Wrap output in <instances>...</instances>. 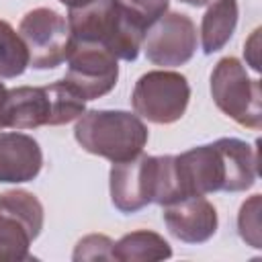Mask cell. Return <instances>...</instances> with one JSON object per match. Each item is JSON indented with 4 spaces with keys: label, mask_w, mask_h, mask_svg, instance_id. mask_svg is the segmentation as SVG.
<instances>
[{
    "label": "cell",
    "mask_w": 262,
    "mask_h": 262,
    "mask_svg": "<svg viewBox=\"0 0 262 262\" xmlns=\"http://www.w3.org/2000/svg\"><path fill=\"white\" fill-rule=\"evenodd\" d=\"M172 256L170 244L147 229H139L133 233L123 235L113 246V260L119 262H154V260H166Z\"/></svg>",
    "instance_id": "cell-16"
},
{
    "label": "cell",
    "mask_w": 262,
    "mask_h": 262,
    "mask_svg": "<svg viewBox=\"0 0 262 262\" xmlns=\"http://www.w3.org/2000/svg\"><path fill=\"white\" fill-rule=\"evenodd\" d=\"M43 229V205L27 190L0 194V262L29 260V246Z\"/></svg>",
    "instance_id": "cell-4"
},
{
    "label": "cell",
    "mask_w": 262,
    "mask_h": 262,
    "mask_svg": "<svg viewBox=\"0 0 262 262\" xmlns=\"http://www.w3.org/2000/svg\"><path fill=\"white\" fill-rule=\"evenodd\" d=\"M59 2H61V4H66V6L70 8V6H74V4H78V2H82V0H59Z\"/></svg>",
    "instance_id": "cell-25"
},
{
    "label": "cell",
    "mask_w": 262,
    "mask_h": 262,
    "mask_svg": "<svg viewBox=\"0 0 262 262\" xmlns=\"http://www.w3.org/2000/svg\"><path fill=\"white\" fill-rule=\"evenodd\" d=\"M237 25V0H215L201 23V43L207 55L225 47Z\"/></svg>",
    "instance_id": "cell-15"
},
{
    "label": "cell",
    "mask_w": 262,
    "mask_h": 262,
    "mask_svg": "<svg viewBox=\"0 0 262 262\" xmlns=\"http://www.w3.org/2000/svg\"><path fill=\"white\" fill-rule=\"evenodd\" d=\"M113 246L115 242L102 233H90L82 237L76 244L74 250V260L84 262V260H113Z\"/></svg>",
    "instance_id": "cell-20"
},
{
    "label": "cell",
    "mask_w": 262,
    "mask_h": 262,
    "mask_svg": "<svg viewBox=\"0 0 262 262\" xmlns=\"http://www.w3.org/2000/svg\"><path fill=\"white\" fill-rule=\"evenodd\" d=\"M29 66V51L20 35L0 20V78H16Z\"/></svg>",
    "instance_id": "cell-18"
},
{
    "label": "cell",
    "mask_w": 262,
    "mask_h": 262,
    "mask_svg": "<svg viewBox=\"0 0 262 262\" xmlns=\"http://www.w3.org/2000/svg\"><path fill=\"white\" fill-rule=\"evenodd\" d=\"M141 47L145 51V57L156 66H182L194 55L196 49L194 23L180 12L162 14L147 27Z\"/></svg>",
    "instance_id": "cell-8"
},
{
    "label": "cell",
    "mask_w": 262,
    "mask_h": 262,
    "mask_svg": "<svg viewBox=\"0 0 262 262\" xmlns=\"http://www.w3.org/2000/svg\"><path fill=\"white\" fill-rule=\"evenodd\" d=\"M6 94H8V90L0 82V129H4V100H6Z\"/></svg>",
    "instance_id": "cell-23"
},
{
    "label": "cell",
    "mask_w": 262,
    "mask_h": 262,
    "mask_svg": "<svg viewBox=\"0 0 262 262\" xmlns=\"http://www.w3.org/2000/svg\"><path fill=\"white\" fill-rule=\"evenodd\" d=\"M156 156H135L111 168V201L121 213H135L154 203Z\"/></svg>",
    "instance_id": "cell-9"
},
{
    "label": "cell",
    "mask_w": 262,
    "mask_h": 262,
    "mask_svg": "<svg viewBox=\"0 0 262 262\" xmlns=\"http://www.w3.org/2000/svg\"><path fill=\"white\" fill-rule=\"evenodd\" d=\"M180 2H186V4H190V6H205V4L211 2V0H180Z\"/></svg>",
    "instance_id": "cell-24"
},
{
    "label": "cell",
    "mask_w": 262,
    "mask_h": 262,
    "mask_svg": "<svg viewBox=\"0 0 262 262\" xmlns=\"http://www.w3.org/2000/svg\"><path fill=\"white\" fill-rule=\"evenodd\" d=\"M68 27L74 43L102 45L117 59L125 61L137 57L147 31L117 0H82L70 6Z\"/></svg>",
    "instance_id": "cell-1"
},
{
    "label": "cell",
    "mask_w": 262,
    "mask_h": 262,
    "mask_svg": "<svg viewBox=\"0 0 262 262\" xmlns=\"http://www.w3.org/2000/svg\"><path fill=\"white\" fill-rule=\"evenodd\" d=\"M176 172L180 180L182 199L203 196L215 190H223L225 166L221 151L215 143L192 147L180 156H174Z\"/></svg>",
    "instance_id": "cell-10"
},
{
    "label": "cell",
    "mask_w": 262,
    "mask_h": 262,
    "mask_svg": "<svg viewBox=\"0 0 262 262\" xmlns=\"http://www.w3.org/2000/svg\"><path fill=\"white\" fill-rule=\"evenodd\" d=\"M119 78L117 57L94 43H72L68 53L66 82L84 98L94 100L108 94Z\"/></svg>",
    "instance_id": "cell-7"
},
{
    "label": "cell",
    "mask_w": 262,
    "mask_h": 262,
    "mask_svg": "<svg viewBox=\"0 0 262 262\" xmlns=\"http://www.w3.org/2000/svg\"><path fill=\"white\" fill-rule=\"evenodd\" d=\"M258 37H260V29H256V31L252 33V37L248 39V43H246V49H244L248 63H250V66H252L256 72L260 70V61H258Z\"/></svg>",
    "instance_id": "cell-22"
},
{
    "label": "cell",
    "mask_w": 262,
    "mask_h": 262,
    "mask_svg": "<svg viewBox=\"0 0 262 262\" xmlns=\"http://www.w3.org/2000/svg\"><path fill=\"white\" fill-rule=\"evenodd\" d=\"M215 145L221 151L223 166H225L223 190L239 192V190L250 188L258 176L256 151L246 141L235 139V137H221L215 141Z\"/></svg>",
    "instance_id": "cell-14"
},
{
    "label": "cell",
    "mask_w": 262,
    "mask_h": 262,
    "mask_svg": "<svg viewBox=\"0 0 262 262\" xmlns=\"http://www.w3.org/2000/svg\"><path fill=\"white\" fill-rule=\"evenodd\" d=\"M74 135L82 149L113 164L139 156L147 143L143 121L125 111H84Z\"/></svg>",
    "instance_id": "cell-2"
},
{
    "label": "cell",
    "mask_w": 262,
    "mask_h": 262,
    "mask_svg": "<svg viewBox=\"0 0 262 262\" xmlns=\"http://www.w3.org/2000/svg\"><path fill=\"white\" fill-rule=\"evenodd\" d=\"M43 166L39 143L25 133H0V182H29Z\"/></svg>",
    "instance_id": "cell-12"
},
{
    "label": "cell",
    "mask_w": 262,
    "mask_h": 262,
    "mask_svg": "<svg viewBox=\"0 0 262 262\" xmlns=\"http://www.w3.org/2000/svg\"><path fill=\"white\" fill-rule=\"evenodd\" d=\"M45 88H47L49 111H51L49 125H66L84 113L86 100L66 80H57Z\"/></svg>",
    "instance_id": "cell-17"
},
{
    "label": "cell",
    "mask_w": 262,
    "mask_h": 262,
    "mask_svg": "<svg viewBox=\"0 0 262 262\" xmlns=\"http://www.w3.org/2000/svg\"><path fill=\"white\" fill-rule=\"evenodd\" d=\"M170 0H117V4L127 10L133 18H137L143 27L156 23L162 14H166Z\"/></svg>",
    "instance_id": "cell-21"
},
{
    "label": "cell",
    "mask_w": 262,
    "mask_h": 262,
    "mask_svg": "<svg viewBox=\"0 0 262 262\" xmlns=\"http://www.w3.org/2000/svg\"><path fill=\"white\" fill-rule=\"evenodd\" d=\"M188 98L190 86L186 78L178 72L166 70L143 74L131 94L135 113L158 125L178 121L188 106Z\"/></svg>",
    "instance_id": "cell-5"
},
{
    "label": "cell",
    "mask_w": 262,
    "mask_h": 262,
    "mask_svg": "<svg viewBox=\"0 0 262 262\" xmlns=\"http://www.w3.org/2000/svg\"><path fill=\"white\" fill-rule=\"evenodd\" d=\"M237 227L242 239L252 248H262V225H260V194L250 196L237 215Z\"/></svg>",
    "instance_id": "cell-19"
},
{
    "label": "cell",
    "mask_w": 262,
    "mask_h": 262,
    "mask_svg": "<svg viewBox=\"0 0 262 262\" xmlns=\"http://www.w3.org/2000/svg\"><path fill=\"white\" fill-rule=\"evenodd\" d=\"M162 217L168 231L186 244H203L217 231V211L203 196H186L164 205Z\"/></svg>",
    "instance_id": "cell-11"
},
{
    "label": "cell",
    "mask_w": 262,
    "mask_h": 262,
    "mask_svg": "<svg viewBox=\"0 0 262 262\" xmlns=\"http://www.w3.org/2000/svg\"><path fill=\"white\" fill-rule=\"evenodd\" d=\"M18 35L29 51V66L35 70L57 68L72 49V33L68 20L51 8H35L27 12L18 25Z\"/></svg>",
    "instance_id": "cell-6"
},
{
    "label": "cell",
    "mask_w": 262,
    "mask_h": 262,
    "mask_svg": "<svg viewBox=\"0 0 262 262\" xmlns=\"http://www.w3.org/2000/svg\"><path fill=\"white\" fill-rule=\"evenodd\" d=\"M49 96L45 86H18L4 100V127L35 129L49 125Z\"/></svg>",
    "instance_id": "cell-13"
},
{
    "label": "cell",
    "mask_w": 262,
    "mask_h": 262,
    "mask_svg": "<svg viewBox=\"0 0 262 262\" xmlns=\"http://www.w3.org/2000/svg\"><path fill=\"white\" fill-rule=\"evenodd\" d=\"M211 94L219 111L248 129L262 127V90L235 57L217 61L211 74Z\"/></svg>",
    "instance_id": "cell-3"
}]
</instances>
